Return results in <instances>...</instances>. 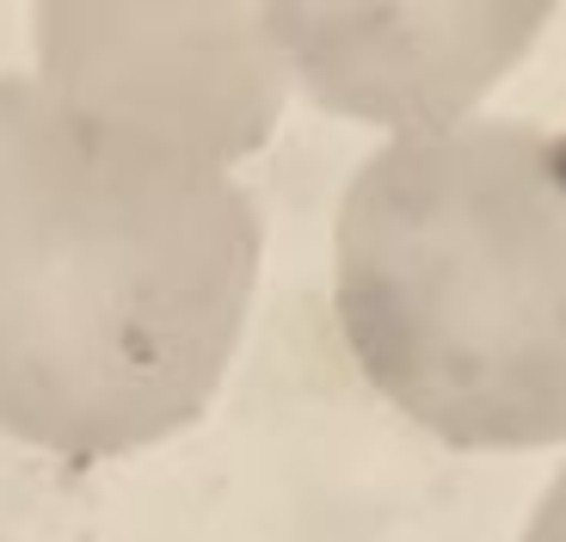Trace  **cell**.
<instances>
[{
	"label": "cell",
	"instance_id": "obj_1",
	"mask_svg": "<svg viewBox=\"0 0 566 542\" xmlns=\"http://www.w3.org/2000/svg\"><path fill=\"white\" fill-rule=\"evenodd\" d=\"M259 284L234 173L0 74V431L74 462L185 431Z\"/></svg>",
	"mask_w": 566,
	"mask_h": 542
},
{
	"label": "cell",
	"instance_id": "obj_2",
	"mask_svg": "<svg viewBox=\"0 0 566 542\" xmlns=\"http://www.w3.org/2000/svg\"><path fill=\"white\" fill-rule=\"evenodd\" d=\"M333 309L369 388L431 438L566 444V124L376 148L339 204Z\"/></svg>",
	"mask_w": 566,
	"mask_h": 542
},
{
	"label": "cell",
	"instance_id": "obj_3",
	"mask_svg": "<svg viewBox=\"0 0 566 542\" xmlns=\"http://www.w3.org/2000/svg\"><path fill=\"white\" fill-rule=\"evenodd\" d=\"M38 86L234 167L271 143L290 62L265 7H38Z\"/></svg>",
	"mask_w": 566,
	"mask_h": 542
},
{
	"label": "cell",
	"instance_id": "obj_4",
	"mask_svg": "<svg viewBox=\"0 0 566 542\" xmlns=\"http://www.w3.org/2000/svg\"><path fill=\"white\" fill-rule=\"evenodd\" d=\"M554 7H265L290 81L333 117L443 136L530 56Z\"/></svg>",
	"mask_w": 566,
	"mask_h": 542
},
{
	"label": "cell",
	"instance_id": "obj_5",
	"mask_svg": "<svg viewBox=\"0 0 566 542\" xmlns=\"http://www.w3.org/2000/svg\"><path fill=\"white\" fill-rule=\"evenodd\" d=\"M524 542H566V462H560V475L548 481V493L536 500V512H530Z\"/></svg>",
	"mask_w": 566,
	"mask_h": 542
}]
</instances>
